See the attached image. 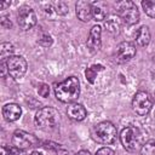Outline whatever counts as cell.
<instances>
[{
    "label": "cell",
    "mask_w": 155,
    "mask_h": 155,
    "mask_svg": "<svg viewBox=\"0 0 155 155\" xmlns=\"http://www.w3.org/2000/svg\"><path fill=\"white\" fill-rule=\"evenodd\" d=\"M54 94L57 99L63 103H71L78 99L80 94V82L75 76H69L64 81L59 82L54 87Z\"/></svg>",
    "instance_id": "cell-1"
},
{
    "label": "cell",
    "mask_w": 155,
    "mask_h": 155,
    "mask_svg": "<svg viewBox=\"0 0 155 155\" xmlns=\"http://www.w3.org/2000/svg\"><path fill=\"white\" fill-rule=\"evenodd\" d=\"M61 121V116L58 110L51 107H44L38 110L35 115V124L39 128L45 131L54 130Z\"/></svg>",
    "instance_id": "cell-2"
},
{
    "label": "cell",
    "mask_w": 155,
    "mask_h": 155,
    "mask_svg": "<svg viewBox=\"0 0 155 155\" xmlns=\"http://www.w3.org/2000/svg\"><path fill=\"white\" fill-rule=\"evenodd\" d=\"M120 140L122 147L127 151H137L142 148L143 145V134L138 127L134 126H128L121 131L120 134Z\"/></svg>",
    "instance_id": "cell-3"
},
{
    "label": "cell",
    "mask_w": 155,
    "mask_h": 155,
    "mask_svg": "<svg viewBox=\"0 0 155 155\" xmlns=\"http://www.w3.org/2000/svg\"><path fill=\"white\" fill-rule=\"evenodd\" d=\"M116 134H117L116 127L109 121L99 122L98 125L94 126L92 131V136L94 140L101 144H111L116 139Z\"/></svg>",
    "instance_id": "cell-4"
},
{
    "label": "cell",
    "mask_w": 155,
    "mask_h": 155,
    "mask_svg": "<svg viewBox=\"0 0 155 155\" xmlns=\"http://www.w3.org/2000/svg\"><path fill=\"white\" fill-rule=\"evenodd\" d=\"M116 11H117L120 19L128 25L136 24L139 21V11H138V8L133 1L125 0V1L117 2L116 4Z\"/></svg>",
    "instance_id": "cell-5"
},
{
    "label": "cell",
    "mask_w": 155,
    "mask_h": 155,
    "mask_svg": "<svg viewBox=\"0 0 155 155\" xmlns=\"http://www.w3.org/2000/svg\"><path fill=\"white\" fill-rule=\"evenodd\" d=\"M28 68L27 61L22 56H11L6 61V69L11 78L13 79H21L25 74Z\"/></svg>",
    "instance_id": "cell-6"
},
{
    "label": "cell",
    "mask_w": 155,
    "mask_h": 155,
    "mask_svg": "<svg viewBox=\"0 0 155 155\" xmlns=\"http://www.w3.org/2000/svg\"><path fill=\"white\" fill-rule=\"evenodd\" d=\"M151 105V98L144 91H138L132 99V109L139 116L147 115L150 111Z\"/></svg>",
    "instance_id": "cell-7"
},
{
    "label": "cell",
    "mask_w": 155,
    "mask_h": 155,
    "mask_svg": "<svg viewBox=\"0 0 155 155\" xmlns=\"http://www.w3.org/2000/svg\"><path fill=\"white\" fill-rule=\"evenodd\" d=\"M12 144L19 149L27 150L29 148L36 147L39 144V140L34 134L28 133L22 130H17V131H15V133L12 136Z\"/></svg>",
    "instance_id": "cell-8"
},
{
    "label": "cell",
    "mask_w": 155,
    "mask_h": 155,
    "mask_svg": "<svg viewBox=\"0 0 155 155\" xmlns=\"http://www.w3.org/2000/svg\"><path fill=\"white\" fill-rule=\"evenodd\" d=\"M136 46L132 42L128 41H124L121 44L117 45L115 52H114V59L116 63L122 64L126 63L128 61H131L134 56H136Z\"/></svg>",
    "instance_id": "cell-9"
},
{
    "label": "cell",
    "mask_w": 155,
    "mask_h": 155,
    "mask_svg": "<svg viewBox=\"0 0 155 155\" xmlns=\"http://www.w3.org/2000/svg\"><path fill=\"white\" fill-rule=\"evenodd\" d=\"M17 22L23 30H29L36 24V15L33 11V8L28 6H23L18 10Z\"/></svg>",
    "instance_id": "cell-10"
},
{
    "label": "cell",
    "mask_w": 155,
    "mask_h": 155,
    "mask_svg": "<svg viewBox=\"0 0 155 155\" xmlns=\"http://www.w3.org/2000/svg\"><path fill=\"white\" fill-rule=\"evenodd\" d=\"M101 34H102V29L99 25H93L91 28L90 31V36L87 39V48L91 53H96L99 51L101 46H102V40H101Z\"/></svg>",
    "instance_id": "cell-11"
},
{
    "label": "cell",
    "mask_w": 155,
    "mask_h": 155,
    "mask_svg": "<svg viewBox=\"0 0 155 155\" xmlns=\"http://www.w3.org/2000/svg\"><path fill=\"white\" fill-rule=\"evenodd\" d=\"M75 10H76V16L80 21L82 22H88L91 21L92 16V4L88 1H78L75 5Z\"/></svg>",
    "instance_id": "cell-12"
},
{
    "label": "cell",
    "mask_w": 155,
    "mask_h": 155,
    "mask_svg": "<svg viewBox=\"0 0 155 155\" xmlns=\"http://www.w3.org/2000/svg\"><path fill=\"white\" fill-rule=\"evenodd\" d=\"M21 114H22V109L16 103H8L2 108V115H4L5 120H7L10 122L18 120L21 117Z\"/></svg>",
    "instance_id": "cell-13"
},
{
    "label": "cell",
    "mask_w": 155,
    "mask_h": 155,
    "mask_svg": "<svg viewBox=\"0 0 155 155\" xmlns=\"http://www.w3.org/2000/svg\"><path fill=\"white\" fill-rule=\"evenodd\" d=\"M67 114L68 116L74 120V121H81L86 117L87 115V111L85 109V107L82 104H79V103H71L68 109H67Z\"/></svg>",
    "instance_id": "cell-14"
},
{
    "label": "cell",
    "mask_w": 155,
    "mask_h": 155,
    "mask_svg": "<svg viewBox=\"0 0 155 155\" xmlns=\"http://www.w3.org/2000/svg\"><path fill=\"white\" fill-rule=\"evenodd\" d=\"M108 15V6L105 2L97 1L92 4V16L96 21H104Z\"/></svg>",
    "instance_id": "cell-15"
},
{
    "label": "cell",
    "mask_w": 155,
    "mask_h": 155,
    "mask_svg": "<svg viewBox=\"0 0 155 155\" xmlns=\"http://www.w3.org/2000/svg\"><path fill=\"white\" fill-rule=\"evenodd\" d=\"M150 41V30L147 25H142L136 33V42L138 46H147Z\"/></svg>",
    "instance_id": "cell-16"
},
{
    "label": "cell",
    "mask_w": 155,
    "mask_h": 155,
    "mask_svg": "<svg viewBox=\"0 0 155 155\" xmlns=\"http://www.w3.org/2000/svg\"><path fill=\"white\" fill-rule=\"evenodd\" d=\"M104 27L105 29L111 34V35H119L120 29H121V22H120V17H115L111 16L109 19H107L104 22Z\"/></svg>",
    "instance_id": "cell-17"
},
{
    "label": "cell",
    "mask_w": 155,
    "mask_h": 155,
    "mask_svg": "<svg viewBox=\"0 0 155 155\" xmlns=\"http://www.w3.org/2000/svg\"><path fill=\"white\" fill-rule=\"evenodd\" d=\"M13 50L15 48H13L12 44H10V42H2L0 45V58H1V61L5 62V59H8L12 56Z\"/></svg>",
    "instance_id": "cell-18"
},
{
    "label": "cell",
    "mask_w": 155,
    "mask_h": 155,
    "mask_svg": "<svg viewBox=\"0 0 155 155\" xmlns=\"http://www.w3.org/2000/svg\"><path fill=\"white\" fill-rule=\"evenodd\" d=\"M97 70H103V67L102 65H92V67H90V68L86 69L85 75H86V79L88 80L90 84H93L94 82L96 76H97Z\"/></svg>",
    "instance_id": "cell-19"
},
{
    "label": "cell",
    "mask_w": 155,
    "mask_h": 155,
    "mask_svg": "<svg viewBox=\"0 0 155 155\" xmlns=\"http://www.w3.org/2000/svg\"><path fill=\"white\" fill-rule=\"evenodd\" d=\"M142 7H143L144 12L149 17L155 18V0H145V1H142Z\"/></svg>",
    "instance_id": "cell-20"
},
{
    "label": "cell",
    "mask_w": 155,
    "mask_h": 155,
    "mask_svg": "<svg viewBox=\"0 0 155 155\" xmlns=\"http://www.w3.org/2000/svg\"><path fill=\"white\" fill-rule=\"evenodd\" d=\"M140 155H155V139H150L142 145Z\"/></svg>",
    "instance_id": "cell-21"
},
{
    "label": "cell",
    "mask_w": 155,
    "mask_h": 155,
    "mask_svg": "<svg viewBox=\"0 0 155 155\" xmlns=\"http://www.w3.org/2000/svg\"><path fill=\"white\" fill-rule=\"evenodd\" d=\"M54 12L57 15H61V16H64L68 13V6L64 4V2H56L54 4Z\"/></svg>",
    "instance_id": "cell-22"
},
{
    "label": "cell",
    "mask_w": 155,
    "mask_h": 155,
    "mask_svg": "<svg viewBox=\"0 0 155 155\" xmlns=\"http://www.w3.org/2000/svg\"><path fill=\"white\" fill-rule=\"evenodd\" d=\"M38 42H39V45H41V46H44V47H48V46H51V44H52V38H51L50 35H47V34H44V35L38 40Z\"/></svg>",
    "instance_id": "cell-23"
},
{
    "label": "cell",
    "mask_w": 155,
    "mask_h": 155,
    "mask_svg": "<svg viewBox=\"0 0 155 155\" xmlns=\"http://www.w3.org/2000/svg\"><path fill=\"white\" fill-rule=\"evenodd\" d=\"M38 92H39V94H40L41 97H44V98L48 97V94H50V87H48V85H46V84H41V85L39 86Z\"/></svg>",
    "instance_id": "cell-24"
},
{
    "label": "cell",
    "mask_w": 155,
    "mask_h": 155,
    "mask_svg": "<svg viewBox=\"0 0 155 155\" xmlns=\"http://www.w3.org/2000/svg\"><path fill=\"white\" fill-rule=\"evenodd\" d=\"M7 155H24V150L12 145L7 148Z\"/></svg>",
    "instance_id": "cell-25"
},
{
    "label": "cell",
    "mask_w": 155,
    "mask_h": 155,
    "mask_svg": "<svg viewBox=\"0 0 155 155\" xmlns=\"http://www.w3.org/2000/svg\"><path fill=\"white\" fill-rule=\"evenodd\" d=\"M96 155H115V151L108 147H103L96 153Z\"/></svg>",
    "instance_id": "cell-26"
},
{
    "label": "cell",
    "mask_w": 155,
    "mask_h": 155,
    "mask_svg": "<svg viewBox=\"0 0 155 155\" xmlns=\"http://www.w3.org/2000/svg\"><path fill=\"white\" fill-rule=\"evenodd\" d=\"M0 24H1L2 28H6V29H10L11 25H12L11 21H10L7 17H5V16H2V17L0 18Z\"/></svg>",
    "instance_id": "cell-27"
},
{
    "label": "cell",
    "mask_w": 155,
    "mask_h": 155,
    "mask_svg": "<svg viewBox=\"0 0 155 155\" xmlns=\"http://www.w3.org/2000/svg\"><path fill=\"white\" fill-rule=\"evenodd\" d=\"M10 1H6V2H0V10H4V8H6L7 6H10Z\"/></svg>",
    "instance_id": "cell-28"
},
{
    "label": "cell",
    "mask_w": 155,
    "mask_h": 155,
    "mask_svg": "<svg viewBox=\"0 0 155 155\" xmlns=\"http://www.w3.org/2000/svg\"><path fill=\"white\" fill-rule=\"evenodd\" d=\"M75 155H91V154H90V151H87V150H80V151H78Z\"/></svg>",
    "instance_id": "cell-29"
},
{
    "label": "cell",
    "mask_w": 155,
    "mask_h": 155,
    "mask_svg": "<svg viewBox=\"0 0 155 155\" xmlns=\"http://www.w3.org/2000/svg\"><path fill=\"white\" fill-rule=\"evenodd\" d=\"M1 155H7V147L5 145L1 147Z\"/></svg>",
    "instance_id": "cell-30"
},
{
    "label": "cell",
    "mask_w": 155,
    "mask_h": 155,
    "mask_svg": "<svg viewBox=\"0 0 155 155\" xmlns=\"http://www.w3.org/2000/svg\"><path fill=\"white\" fill-rule=\"evenodd\" d=\"M30 155H42V154H41V153H39V151H33Z\"/></svg>",
    "instance_id": "cell-31"
}]
</instances>
